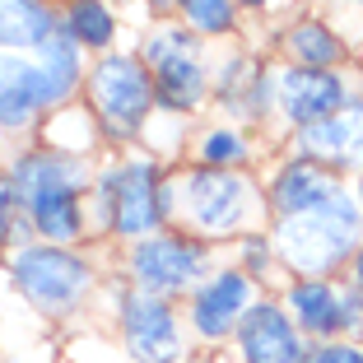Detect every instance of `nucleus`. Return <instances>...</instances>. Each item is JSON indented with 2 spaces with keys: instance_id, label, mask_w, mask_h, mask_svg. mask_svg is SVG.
Masks as SVG:
<instances>
[{
  "instance_id": "obj_1",
  "label": "nucleus",
  "mask_w": 363,
  "mask_h": 363,
  "mask_svg": "<svg viewBox=\"0 0 363 363\" xmlns=\"http://www.w3.org/2000/svg\"><path fill=\"white\" fill-rule=\"evenodd\" d=\"M79 79H84L79 43L65 28H56L33 56L0 52V126L5 130L28 126L38 112L65 103Z\"/></svg>"
},
{
  "instance_id": "obj_2",
  "label": "nucleus",
  "mask_w": 363,
  "mask_h": 363,
  "mask_svg": "<svg viewBox=\"0 0 363 363\" xmlns=\"http://www.w3.org/2000/svg\"><path fill=\"white\" fill-rule=\"evenodd\" d=\"M359 233H363V205H354V196L335 191L321 205H312V210L279 219L270 247H275V257L284 261V266H294L298 275L321 279L359 252V242H363Z\"/></svg>"
},
{
  "instance_id": "obj_3",
  "label": "nucleus",
  "mask_w": 363,
  "mask_h": 363,
  "mask_svg": "<svg viewBox=\"0 0 363 363\" xmlns=\"http://www.w3.org/2000/svg\"><path fill=\"white\" fill-rule=\"evenodd\" d=\"M98 196H103V224H112L121 238L130 242H145V238L159 233V224L177 210V182H163L159 168L150 159L121 163L98 182Z\"/></svg>"
},
{
  "instance_id": "obj_4",
  "label": "nucleus",
  "mask_w": 363,
  "mask_h": 363,
  "mask_svg": "<svg viewBox=\"0 0 363 363\" xmlns=\"http://www.w3.org/2000/svg\"><path fill=\"white\" fill-rule=\"evenodd\" d=\"M177 210L182 219L196 228L201 238H224L238 233L257 219V186L242 177V172H228V168H196L186 182H177Z\"/></svg>"
},
{
  "instance_id": "obj_5",
  "label": "nucleus",
  "mask_w": 363,
  "mask_h": 363,
  "mask_svg": "<svg viewBox=\"0 0 363 363\" xmlns=\"http://www.w3.org/2000/svg\"><path fill=\"white\" fill-rule=\"evenodd\" d=\"M14 284L33 308L65 317L70 308L84 303V294L94 289V270L84 266V257H75L70 247H19L14 252Z\"/></svg>"
},
{
  "instance_id": "obj_6",
  "label": "nucleus",
  "mask_w": 363,
  "mask_h": 363,
  "mask_svg": "<svg viewBox=\"0 0 363 363\" xmlns=\"http://www.w3.org/2000/svg\"><path fill=\"white\" fill-rule=\"evenodd\" d=\"M89 103H94L98 121L112 135H135L145 117L154 112L159 94H154V75L135 56H103L89 70Z\"/></svg>"
},
{
  "instance_id": "obj_7",
  "label": "nucleus",
  "mask_w": 363,
  "mask_h": 363,
  "mask_svg": "<svg viewBox=\"0 0 363 363\" xmlns=\"http://www.w3.org/2000/svg\"><path fill=\"white\" fill-rule=\"evenodd\" d=\"M145 70L154 75V94L163 107L172 112H191L205 98V61L201 47H196V33L168 23V28H154L145 38Z\"/></svg>"
},
{
  "instance_id": "obj_8",
  "label": "nucleus",
  "mask_w": 363,
  "mask_h": 363,
  "mask_svg": "<svg viewBox=\"0 0 363 363\" xmlns=\"http://www.w3.org/2000/svg\"><path fill=\"white\" fill-rule=\"evenodd\" d=\"M205 270H210V247L196 242V238L154 233L130 247V279H135L140 294H154V298L201 289Z\"/></svg>"
},
{
  "instance_id": "obj_9",
  "label": "nucleus",
  "mask_w": 363,
  "mask_h": 363,
  "mask_svg": "<svg viewBox=\"0 0 363 363\" xmlns=\"http://www.w3.org/2000/svg\"><path fill=\"white\" fill-rule=\"evenodd\" d=\"M121 335L135 363H177L182 359V326L172 317L168 298L154 294H126L121 303Z\"/></svg>"
},
{
  "instance_id": "obj_10",
  "label": "nucleus",
  "mask_w": 363,
  "mask_h": 363,
  "mask_svg": "<svg viewBox=\"0 0 363 363\" xmlns=\"http://www.w3.org/2000/svg\"><path fill=\"white\" fill-rule=\"evenodd\" d=\"M238 359L242 363H308V335L289 321L279 303H252L238 321Z\"/></svg>"
},
{
  "instance_id": "obj_11",
  "label": "nucleus",
  "mask_w": 363,
  "mask_h": 363,
  "mask_svg": "<svg viewBox=\"0 0 363 363\" xmlns=\"http://www.w3.org/2000/svg\"><path fill=\"white\" fill-rule=\"evenodd\" d=\"M275 103L294 126H317L350 107V84L335 70H308V65H284L275 75Z\"/></svg>"
},
{
  "instance_id": "obj_12",
  "label": "nucleus",
  "mask_w": 363,
  "mask_h": 363,
  "mask_svg": "<svg viewBox=\"0 0 363 363\" xmlns=\"http://www.w3.org/2000/svg\"><path fill=\"white\" fill-rule=\"evenodd\" d=\"M252 308V279L242 270H224V275H210L191 298V331L201 340H224L238 331L242 312Z\"/></svg>"
},
{
  "instance_id": "obj_13",
  "label": "nucleus",
  "mask_w": 363,
  "mask_h": 363,
  "mask_svg": "<svg viewBox=\"0 0 363 363\" xmlns=\"http://www.w3.org/2000/svg\"><path fill=\"white\" fill-rule=\"evenodd\" d=\"M10 182H14V196H19V210L28 214L33 205L47 201V196L84 191V186H89V168L75 159V154L38 150V154H19V159H14Z\"/></svg>"
},
{
  "instance_id": "obj_14",
  "label": "nucleus",
  "mask_w": 363,
  "mask_h": 363,
  "mask_svg": "<svg viewBox=\"0 0 363 363\" xmlns=\"http://www.w3.org/2000/svg\"><path fill=\"white\" fill-rule=\"evenodd\" d=\"M298 150L321 168H363V103L340 107L335 117L298 130Z\"/></svg>"
},
{
  "instance_id": "obj_15",
  "label": "nucleus",
  "mask_w": 363,
  "mask_h": 363,
  "mask_svg": "<svg viewBox=\"0 0 363 363\" xmlns=\"http://www.w3.org/2000/svg\"><path fill=\"white\" fill-rule=\"evenodd\" d=\"M284 312L303 335H317V340L340 335V289L331 279H298V284H289Z\"/></svg>"
},
{
  "instance_id": "obj_16",
  "label": "nucleus",
  "mask_w": 363,
  "mask_h": 363,
  "mask_svg": "<svg viewBox=\"0 0 363 363\" xmlns=\"http://www.w3.org/2000/svg\"><path fill=\"white\" fill-rule=\"evenodd\" d=\"M335 191H340V186H335V177L321 168V163L294 159V163L279 168L275 182H270V205H275L279 219H289V214H303V210H312V205H321Z\"/></svg>"
},
{
  "instance_id": "obj_17",
  "label": "nucleus",
  "mask_w": 363,
  "mask_h": 363,
  "mask_svg": "<svg viewBox=\"0 0 363 363\" xmlns=\"http://www.w3.org/2000/svg\"><path fill=\"white\" fill-rule=\"evenodd\" d=\"M56 33L47 0H0V52H38Z\"/></svg>"
},
{
  "instance_id": "obj_18",
  "label": "nucleus",
  "mask_w": 363,
  "mask_h": 363,
  "mask_svg": "<svg viewBox=\"0 0 363 363\" xmlns=\"http://www.w3.org/2000/svg\"><path fill=\"white\" fill-rule=\"evenodd\" d=\"M284 52L294 65H308V70H331L345 61V43L335 38L321 19H303L284 33Z\"/></svg>"
},
{
  "instance_id": "obj_19",
  "label": "nucleus",
  "mask_w": 363,
  "mask_h": 363,
  "mask_svg": "<svg viewBox=\"0 0 363 363\" xmlns=\"http://www.w3.org/2000/svg\"><path fill=\"white\" fill-rule=\"evenodd\" d=\"M33 228L47 238V242H79L84 233V205H79V191H61V196H47L28 210Z\"/></svg>"
},
{
  "instance_id": "obj_20",
  "label": "nucleus",
  "mask_w": 363,
  "mask_h": 363,
  "mask_svg": "<svg viewBox=\"0 0 363 363\" xmlns=\"http://www.w3.org/2000/svg\"><path fill=\"white\" fill-rule=\"evenodd\" d=\"M61 28L70 33L79 47H89V52H107L112 38H117V14H112L107 0H75Z\"/></svg>"
},
{
  "instance_id": "obj_21",
  "label": "nucleus",
  "mask_w": 363,
  "mask_h": 363,
  "mask_svg": "<svg viewBox=\"0 0 363 363\" xmlns=\"http://www.w3.org/2000/svg\"><path fill=\"white\" fill-rule=\"evenodd\" d=\"M247 154H252V145H247L233 126H214V130H205V140H201V163L205 168H228L233 172L238 163H247Z\"/></svg>"
},
{
  "instance_id": "obj_22",
  "label": "nucleus",
  "mask_w": 363,
  "mask_h": 363,
  "mask_svg": "<svg viewBox=\"0 0 363 363\" xmlns=\"http://www.w3.org/2000/svg\"><path fill=\"white\" fill-rule=\"evenodd\" d=\"M191 33H233L238 0H177Z\"/></svg>"
},
{
  "instance_id": "obj_23",
  "label": "nucleus",
  "mask_w": 363,
  "mask_h": 363,
  "mask_svg": "<svg viewBox=\"0 0 363 363\" xmlns=\"http://www.w3.org/2000/svg\"><path fill=\"white\" fill-rule=\"evenodd\" d=\"M308 363H363V350L354 340H321L308 354Z\"/></svg>"
},
{
  "instance_id": "obj_24",
  "label": "nucleus",
  "mask_w": 363,
  "mask_h": 363,
  "mask_svg": "<svg viewBox=\"0 0 363 363\" xmlns=\"http://www.w3.org/2000/svg\"><path fill=\"white\" fill-rule=\"evenodd\" d=\"M14 214H19V196H14L10 172H0V242H10V233H14Z\"/></svg>"
},
{
  "instance_id": "obj_25",
  "label": "nucleus",
  "mask_w": 363,
  "mask_h": 363,
  "mask_svg": "<svg viewBox=\"0 0 363 363\" xmlns=\"http://www.w3.org/2000/svg\"><path fill=\"white\" fill-rule=\"evenodd\" d=\"M340 331L345 335H363V294L359 289L340 294Z\"/></svg>"
},
{
  "instance_id": "obj_26",
  "label": "nucleus",
  "mask_w": 363,
  "mask_h": 363,
  "mask_svg": "<svg viewBox=\"0 0 363 363\" xmlns=\"http://www.w3.org/2000/svg\"><path fill=\"white\" fill-rule=\"evenodd\" d=\"M354 289H359V294H363V242H359V252H354Z\"/></svg>"
},
{
  "instance_id": "obj_27",
  "label": "nucleus",
  "mask_w": 363,
  "mask_h": 363,
  "mask_svg": "<svg viewBox=\"0 0 363 363\" xmlns=\"http://www.w3.org/2000/svg\"><path fill=\"white\" fill-rule=\"evenodd\" d=\"M247 5H261V10H270V5H279V0H247Z\"/></svg>"
},
{
  "instance_id": "obj_28",
  "label": "nucleus",
  "mask_w": 363,
  "mask_h": 363,
  "mask_svg": "<svg viewBox=\"0 0 363 363\" xmlns=\"http://www.w3.org/2000/svg\"><path fill=\"white\" fill-rule=\"evenodd\" d=\"M359 201H363V191H359Z\"/></svg>"
},
{
  "instance_id": "obj_29",
  "label": "nucleus",
  "mask_w": 363,
  "mask_h": 363,
  "mask_svg": "<svg viewBox=\"0 0 363 363\" xmlns=\"http://www.w3.org/2000/svg\"><path fill=\"white\" fill-rule=\"evenodd\" d=\"M70 5H75V0H70Z\"/></svg>"
}]
</instances>
